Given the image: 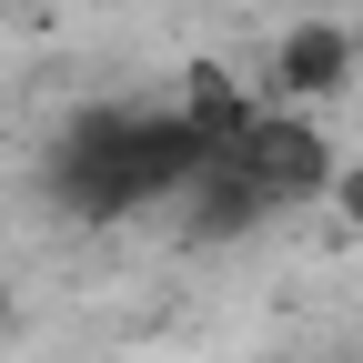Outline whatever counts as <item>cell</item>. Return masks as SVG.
<instances>
[{"instance_id":"cell-1","label":"cell","mask_w":363,"mask_h":363,"mask_svg":"<svg viewBox=\"0 0 363 363\" xmlns=\"http://www.w3.org/2000/svg\"><path fill=\"white\" fill-rule=\"evenodd\" d=\"M212 152L182 131L172 111H81L61 131V152H51V212L71 222H121V212H142V202H172L182 182H192Z\"/></svg>"},{"instance_id":"cell-2","label":"cell","mask_w":363,"mask_h":363,"mask_svg":"<svg viewBox=\"0 0 363 363\" xmlns=\"http://www.w3.org/2000/svg\"><path fill=\"white\" fill-rule=\"evenodd\" d=\"M222 162L242 172V192H252L262 212H293V202H323V192H333V142H323L303 111H252L242 142L222 152Z\"/></svg>"},{"instance_id":"cell-3","label":"cell","mask_w":363,"mask_h":363,"mask_svg":"<svg viewBox=\"0 0 363 363\" xmlns=\"http://www.w3.org/2000/svg\"><path fill=\"white\" fill-rule=\"evenodd\" d=\"M172 121L192 131L202 152H233V142H242V121H252V91H242V71L192 61V71H182V101H172Z\"/></svg>"},{"instance_id":"cell-4","label":"cell","mask_w":363,"mask_h":363,"mask_svg":"<svg viewBox=\"0 0 363 363\" xmlns=\"http://www.w3.org/2000/svg\"><path fill=\"white\" fill-rule=\"evenodd\" d=\"M272 81H283L293 101H333V91L353 81V40H343V21H293L283 51H272Z\"/></svg>"},{"instance_id":"cell-5","label":"cell","mask_w":363,"mask_h":363,"mask_svg":"<svg viewBox=\"0 0 363 363\" xmlns=\"http://www.w3.org/2000/svg\"><path fill=\"white\" fill-rule=\"evenodd\" d=\"M333 212L363 233V162H333Z\"/></svg>"},{"instance_id":"cell-6","label":"cell","mask_w":363,"mask_h":363,"mask_svg":"<svg viewBox=\"0 0 363 363\" xmlns=\"http://www.w3.org/2000/svg\"><path fill=\"white\" fill-rule=\"evenodd\" d=\"M0 323H11V293H0Z\"/></svg>"}]
</instances>
